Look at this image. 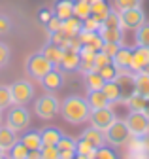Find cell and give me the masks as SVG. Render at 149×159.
Wrapping results in <instances>:
<instances>
[{
    "label": "cell",
    "mask_w": 149,
    "mask_h": 159,
    "mask_svg": "<svg viewBox=\"0 0 149 159\" xmlns=\"http://www.w3.org/2000/svg\"><path fill=\"white\" fill-rule=\"evenodd\" d=\"M130 59H132V49L121 46V48L117 49V53L111 57V63H113V66H115L117 70H126V68L130 66ZM128 70H130V68H128Z\"/></svg>",
    "instance_id": "obj_13"
},
{
    "label": "cell",
    "mask_w": 149,
    "mask_h": 159,
    "mask_svg": "<svg viewBox=\"0 0 149 159\" xmlns=\"http://www.w3.org/2000/svg\"><path fill=\"white\" fill-rule=\"evenodd\" d=\"M0 125H2V110H0Z\"/></svg>",
    "instance_id": "obj_51"
},
{
    "label": "cell",
    "mask_w": 149,
    "mask_h": 159,
    "mask_svg": "<svg viewBox=\"0 0 149 159\" xmlns=\"http://www.w3.org/2000/svg\"><path fill=\"white\" fill-rule=\"evenodd\" d=\"M81 2H89V4H91V2H92V0H81Z\"/></svg>",
    "instance_id": "obj_52"
},
{
    "label": "cell",
    "mask_w": 149,
    "mask_h": 159,
    "mask_svg": "<svg viewBox=\"0 0 149 159\" xmlns=\"http://www.w3.org/2000/svg\"><path fill=\"white\" fill-rule=\"evenodd\" d=\"M79 138H83V140H87L89 144H92L96 150L98 148H102V146H106V136H104V131H100V129H96V127H89V129H85L83 133H81V136Z\"/></svg>",
    "instance_id": "obj_12"
},
{
    "label": "cell",
    "mask_w": 149,
    "mask_h": 159,
    "mask_svg": "<svg viewBox=\"0 0 149 159\" xmlns=\"http://www.w3.org/2000/svg\"><path fill=\"white\" fill-rule=\"evenodd\" d=\"M102 29V23L95 17H87L83 21V30H91V32H98Z\"/></svg>",
    "instance_id": "obj_36"
},
{
    "label": "cell",
    "mask_w": 149,
    "mask_h": 159,
    "mask_svg": "<svg viewBox=\"0 0 149 159\" xmlns=\"http://www.w3.org/2000/svg\"><path fill=\"white\" fill-rule=\"evenodd\" d=\"M138 159H149V155H147V153H142V155H140Z\"/></svg>",
    "instance_id": "obj_49"
},
{
    "label": "cell",
    "mask_w": 149,
    "mask_h": 159,
    "mask_svg": "<svg viewBox=\"0 0 149 159\" xmlns=\"http://www.w3.org/2000/svg\"><path fill=\"white\" fill-rule=\"evenodd\" d=\"M104 29H121V19H119V11H115L113 8L109 10V13L106 15V19L102 21Z\"/></svg>",
    "instance_id": "obj_31"
},
{
    "label": "cell",
    "mask_w": 149,
    "mask_h": 159,
    "mask_svg": "<svg viewBox=\"0 0 149 159\" xmlns=\"http://www.w3.org/2000/svg\"><path fill=\"white\" fill-rule=\"evenodd\" d=\"M40 134H42V142L47 144V146H57V142L61 140V136H62V133L57 127H44L40 131Z\"/></svg>",
    "instance_id": "obj_26"
},
{
    "label": "cell",
    "mask_w": 149,
    "mask_h": 159,
    "mask_svg": "<svg viewBox=\"0 0 149 159\" xmlns=\"http://www.w3.org/2000/svg\"><path fill=\"white\" fill-rule=\"evenodd\" d=\"M61 116L66 123L72 125H79L89 121L91 116V106L87 102V98L78 97V95H70L61 102Z\"/></svg>",
    "instance_id": "obj_1"
},
{
    "label": "cell",
    "mask_w": 149,
    "mask_h": 159,
    "mask_svg": "<svg viewBox=\"0 0 149 159\" xmlns=\"http://www.w3.org/2000/svg\"><path fill=\"white\" fill-rule=\"evenodd\" d=\"M66 36H78L81 30H83V21L81 19H78L76 15H72L68 19H64L62 21V29H61Z\"/></svg>",
    "instance_id": "obj_21"
},
{
    "label": "cell",
    "mask_w": 149,
    "mask_h": 159,
    "mask_svg": "<svg viewBox=\"0 0 149 159\" xmlns=\"http://www.w3.org/2000/svg\"><path fill=\"white\" fill-rule=\"evenodd\" d=\"M85 78V87H87V91H100L102 87H104V84H106V80L100 76V72L98 70H92V72H89V74H83Z\"/></svg>",
    "instance_id": "obj_24"
},
{
    "label": "cell",
    "mask_w": 149,
    "mask_h": 159,
    "mask_svg": "<svg viewBox=\"0 0 149 159\" xmlns=\"http://www.w3.org/2000/svg\"><path fill=\"white\" fill-rule=\"evenodd\" d=\"M134 42H136V46L149 48V23L147 21L134 30Z\"/></svg>",
    "instance_id": "obj_27"
},
{
    "label": "cell",
    "mask_w": 149,
    "mask_h": 159,
    "mask_svg": "<svg viewBox=\"0 0 149 159\" xmlns=\"http://www.w3.org/2000/svg\"><path fill=\"white\" fill-rule=\"evenodd\" d=\"M30 123V114L25 106H17V104H11V108L8 110L6 114V125L11 127L15 133H21L28 127Z\"/></svg>",
    "instance_id": "obj_7"
},
{
    "label": "cell",
    "mask_w": 149,
    "mask_h": 159,
    "mask_svg": "<svg viewBox=\"0 0 149 159\" xmlns=\"http://www.w3.org/2000/svg\"><path fill=\"white\" fill-rule=\"evenodd\" d=\"M53 15L59 17V19H68L74 15V0H55L53 4Z\"/></svg>",
    "instance_id": "obj_17"
},
{
    "label": "cell",
    "mask_w": 149,
    "mask_h": 159,
    "mask_svg": "<svg viewBox=\"0 0 149 159\" xmlns=\"http://www.w3.org/2000/svg\"><path fill=\"white\" fill-rule=\"evenodd\" d=\"M40 157L42 159H61V152L57 150V146H47V144H44L40 148Z\"/></svg>",
    "instance_id": "obj_34"
},
{
    "label": "cell",
    "mask_w": 149,
    "mask_h": 159,
    "mask_svg": "<svg viewBox=\"0 0 149 159\" xmlns=\"http://www.w3.org/2000/svg\"><path fill=\"white\" fill-rule=\"evenodd\" d=\"M117 10H128V8H136V6H142V0H113Z\"/></svg>",
    "instance_id": "obj_39"
},
{
    "label": "cell",
    "mask_w": 149,
    "mask_h": 159,
    "mask_svg": "<svg viewBox=\"0 0 149 159\" xmlns=\"http://www.w3.org/2000/svg\"><path fill=\"white\" fill-rule=\"evenodd\" d=\"M0 159H8V157H6V155H2V157H0Z\"/></svg>",
    "instance_id": "obj_53"
},
{
    "label": "cell",
    "mask_w": 149,
    "mask_h": 159,
    "mask_svg": "<svg viewBox=\"0 0 149 159\" xmlns=\"http://www.w3.org/2000/svg\"><path fill=\"white\" fill-rule=\"evenodd\" d=\"M78 70H79L81 74H89V72H92V70H96L95 59H81V61H79V66H78Z\"/></svg>",
    "instance_id": "obj_38"
},
{
    "label": "cell",
    "mask_w": 149,
    "mask_h": 159,
    "mask_svg": "<svg viewBox=\"0 0 149 159\" xmlns=\"http://www.w3.org/2000/svg\"><path fill=\"white\" fill-rule=\"evenodd\" d=\"M38 17H40V21L45 25L49 19L53 17V11H51V10H47V8H42V10H40V13H38Z\"/></svg>",
    "instance_id": "obj_45"
},
{
    "label": "cell",
    "mask_w": 149,
    "mask_h": 159,
    "mask_svg": "<svg viewBox=\"0 0 149 159\" xmlns=\"http://www.w3.org/2000/svg\"><path fill=\"white\" fill-rule=\"evenodd\" d=\"M27 159H42L40 157V150H30L28 155H27Z\"/></svg>",
    "instance_id": "obj_47"
},
{
    "label": "cell",
    "mask_w": 149,
    "mask_h": 159,
    "mask_svg": "<svg viewBox=\"0 0 149 159\" xmlns=\"http://www.w3.org/2000/svg\"><path fill=\"white\" fill-rule=\"evenodd\" d=\"M104 136H106V144L109 146H125L128 140H130V131L125 123V119H115L106 131H104Z\"/></svg>",
    "instance_id": "obj_5"
},
{
    "label": "cell",
    "mask_w": 149,
    "mask_h": 159,
    "mask_svg": "<svg viewBox=\"0 0 149 159\" xmlns=\"http://www.w3.org/2000/svg\"><path fill=\"white\" fill-rule=\"evenodd\" d=\"M79 53L78 51H72V49H64V53H62V59H61V68L64 70V72H74V70H78V66H79Z\"/></svg>",
    "instance_id": "obj_16"
},
{
    "label": "cell",
    "mask_w": 149,
    "mask_h": 159,
    "mask_svg": "<svg viewBox=\"0 0 149 159\" xmlns=\"http://www.w3.org/2000/svg\"><path fill=\"white\" fill-rule=\"evenodd\" d=\"M121 48V44H111V42H104V46H102V49L100 51H104L106 55H109V57H113L115 53H117V49Z\"/></svg>",
    "instance_id": "obj_44"
},
{
    "label": "cell",
    "mask_w": 149,
    "mask_h": 159,
    "mask_svg": "<svg viewBox=\"0 0 149 159\" xmlns=\"http://www.w3.org/2000/svg\"><path fill=\"white\" fill-rule=\"evenodd\" d=\"M115 119H117V116H115V112L111 110L109 106L91 110V116H89L91 125H92V127H96V129H100V131H106L111 123L115 121Z\"/></svg>",
    "instance_id": "obj_9"
},
{
    "label": "cell",
    "mask_w": 149,
    "mask_h": 159,
    "mask_svg": "<svg viewBox=\"0 0 149 159\" xmlns=\"http://www.w3.org/2000/svg\"><path fill=\"white\" fill-rule=\"evenodd\" d=\"M2 155H6V152H4L2 148H0V157H2Z\"/></svg>",
    "instance_id": "obj_50"
},
{
    "label": "cell",
    "mask_w": 149,
    "mask_h": 159,
    "mask_svg": "<svg viewBox=\"0 0 149 159\" xmlns=\"http://www.w3.org/2000/svg\"><path fill=\"white\" fill-rule=\"evenodd\" d=\"M109 10H111V6L108 4V0H92V2H91V17L98 19L100 23L106 19Z\"/></svg>",
    "instance_id": "obj_22"
},
{
    "label": "cell",
    "mask_w": 149,
    "mask_h": 159,
    "mask_svg": "<svg viewBox=\"0 0 149 159\" xmlns=\"http://www.w3.org/2000/svg\"><path fill=\"white\" fill-rule=\"evenodd\" d=\"M45 29H47V32H57V30H61L62 29V19H59V17H51L49 21L45 23Z\"/></svg>",
    "instance_id": "obj_42"
},
{
    "label": "cell",
    "mask_w": 149,
    "mask_h": 159,
    "mask_svg": "<svg viewBox=\"0 0 149 159\" xmlns=\"http://www.w3.org/2000/svg\"><path fill=\"white\" fill-rule=\"evenodd\" d=\"M53 63H49L47 59L44 57V53H34V55H28L27 61H25V72L28 78L32 80H42L49 70H53Z\"/></svg>",
    "instance_id": "obj_3"
},
{
    "label": "cell",
    "mask_w": 149,
    "mask_h": 159,
    "mask_svg": "<svg viewBox=\"0 0 149 159\" xmlns=\"http://www.w3.org/2000/svg\"><path fill=\"white\" fill-rule=\"evenodd\" d=\"M10 91H11V102L17 104V106H27L34 98V87L27 80H17V82H13L10 85Z\"/></svg>",
    "instance_id": "obj_6"
},
{
    "label": "cell",
    "mask_w": 149,
    "mask_h": 159,
    "mask_svg": "<svg viewBox=\"0 0 149 159\" xmlns=\"http://www.w3.org/2000/svg\"><path fill=\"white\" fill-rule=\"evenodd\" d=\"M34 114L38 116L44 121H49V119H55L61 114V101L53 93H45L42 97H38L34 101Z\"/></svg>",
    "instance_id": "obj_2"
},
{
    "label": "cell",
    "mask_w": 149,
    "mask_h": 159,
    "mask_svg": "<svg viewBox=\"0 0 149 159\" xmlns=\"http://www.w3.org/2000/svg\"><path fill=\"white\" fill-rule=\"evenodd\" d=\"M102 91H104V95L108 97V101L113 104V102H123L125 101V95H123V89H121V85L115 82H106L104 84V87H102Z\"/></svg>",
    "instance_id": "obj_18"
},
{
    "label": "cell",
    "mask_w": 149,
    "mask_h": 159,
    "mask_svg": "<svg viewBox=\"0 0 149 159\" xmlns=\"http://www.w3.org/2000/svg\"><path fill=\"white\" fill-rule=\"evenodd\" d=\"M11 29V21H10V17L4 15V13H0V34H8Z\"/></svg>",
    "instance_id": "obj_43"
},
{
    "label": "cell",
    "mask_w": 149,
    "mask_h": 159,
    "mask_svg": "<svg viewBox=\"0 0 149 159\" xmlns=\"http://www.w3.org/2000/svg\"><path fill=\"white\" fill-rule=\"evenodd\" d=\"M119 19H121V29L123 30H136L138 27H142L145 23V11L142 10V6L121 10Z\"/></svg>",
    "instance_id": "obj_8"
},
{
    "label": "cell",
    "mask_w": 149,
    "mask_h": 159,
    "mask_svg": "<svg viewBox=\"0 0 149 159\" xmlns=\"http://www.w3.org/2000/svg\"><path fill=\"white\" fill-rule=\"evenodd\" d=\"M132 72H142L149 68V48H142L136 46L132 49V59H130V66Z\"/></svg>",
    "instance_id": "obj_10"
},
{
    "label": "cell",
    "mask_w": 149,
    "mask_h": 159,
    "mask_svg": "<svg viewBox=\"0 0 149 159\" xmlns=\"http://www.w3.org/2000/svg\"><path fill=\"white\" fill-rule=\"evenodd\" d=\"M87 102L91 106V110H96V108H106V106H111V102L108 101V97L104 95V91H87Z\"/></svg>",
    "instance_id": "obj_19"
},
{
    "label": "cell",
    "mask_w": 149,
    "mask_h": 159,
    "mask_svg": "<svg viewBox=\"0 0 149 159\" xmlns=\"http://www.w3.org/2000/svg\"><path fill=\"white\" fill-rule=\"evenodd\" d=\"M98 34H100V38L104 40V42H111V44H121L123 46V42H125V32H123V29H100L98 30Z\"/></svg>",
    "instance_id": "obj_23"
},
{
    "label": "cell",
    "mask_w": 149,
    "mask_h": 159,
    "mask_svg": "<svg viewBox=\"0 0 149 159\" xmlns=\"http://www.w3.org/2000/svg\"><path fill=\"white\" fill-rule=\"evenodd\" d=\"M95 65H96V70H100L102 66L111 65V57L106 55L104 51H96V55H95Z\"/></svg>",
    "instance_id": "obj_37"
},
{
    "label": "cell",
    "mask_w": 149,
    "mask_h": 159,
    "mask_svg": "<svg viewBox=\"0 0 149 159\" xmlns=\"http://www.w3.org/2000/svg\"><path fill=\"white\" fill-rule=\"evenodd\" d=\"M76 144H78V140L74 136H68V134H62L61 136V140L57 142V150L59 152H76Z\"/></svg>",
    "instance_id": "obj_32"
},
{
    "label": "cell",
    "mask_w": 149,
    "mask_h": 159,
    "mask_svg": "<svg viewBox=\"0 0 149 159\" xmlns=\"http://www.w3.org/2000/svg\"><path fill=\"white\" fill-rule=\"evenodd\" d=\"M42 87L45 89V91H49V93H55V91H59L61 87H62V84H64V78H62V74L57 70V68H53V70H49L42 80Z\"/></svg>",
    "instance_id": "obj_11"
},
{
    "label": "cell",
    "mask_w": 149,
    "mask_h": 159,
    "mask_svg": "<svg viewBox=\"0 0 149 159\" xmlns=\"http://www.w3.org/2000/svg\"><path fill=\"white\" fill-rule=\"evenodd\" d=\"M13 102H11V91H10V85H4L0 84V110H6L10 108Z\"/></svg>",
    "instance_id": "obj_33"
},
{
    "label": "cell",
    "mask_w": 149,
    "mask_h": 159,
    "mask_svg": "<svg viewBox=\"0 0 149 159\" xmlns=\"http://www.w3.org/2000/svg\"><path fill=\"white\" fill-rule=\"evenodd\" d=\"M142 112H143V114L149 117V97H147L145 101H143V108H142Z\"/></svg>",
    "instance_id": "obj_48"
},
{
    "label": "cell",
    "mask_w": 149,
    "mask_h": 159,
    "mask_svg": "<svg viewBox=\"0 0 149 159\" xmlns=\"http://www.w3.org/2000/svg\"><path fill=\"white\" fill-rule=\"evenodd\" d=\"M19 140L28 148V150H40L42 146H44V142H42V134H40V131H27Z\"/></svg>",
    "instance_id": "obj_25"
},
{
    "label": "cell",
    "mask_w": 149,
    "mask_h": 159,
    "mask_svg": "<svg viewBox=\"0 0 149 159\" xmlns=\"http://www.w3.org/2000/svg\"><path fill=\"white\" fill-rule=\"evenodd\" d=\"M19 140V136H17V133L11 129V127H8L6 123L4 125H0V148H2L6 153L11 150V146Z\"/></svg>",
    "instance_id": "obj_15"
},
{
    "label": "cell",
    "mask_w": 149,
    "mask_h": 159,
    "mask_svg": "<svg viewBox=\"0 0 149 159\" xmlns=\"http://www.w3.org/2000/svg\"><path fill=\"white\" fill-rule=\"evenodd\" d=\"M61 159H76V152H61Z\"/></svg>",
    "instance_id": "obj_46"
},
{
    "label": "cell",
    "mask_w": 149,
    "mask_h": 159,
    "mask_svg": "<svg viewBox=\"0 0 149 159\" xmlns=\"http://www.w3.org/2000/svg\"><path fill=\"white\" fill-rule=\"evenodd\" d=\"M42 53H44V57L47 59L49 63H53V66H59V65H61V59H62L64 49H62L61 46H55V44L47 42V44H45V48L42 49Z\"/></svg>",
    "instance_id": "obj_20"
},
{
    "label": "cell",
    "mask_w": 149,
    "mask_h": 159,
    "mask_svg": "<svg viewBox=\"0 0 149 159\" xmlns=\"http://www.w3.org/2000/svg\"><path fill=\"white\" fill-rule=\"evenodd\" d=\"M95 159H117V155H115L113 150H109L108 146H102V148L96 150V157Z\"/></svg>",
    "instance_id": "obj_41"
},
{
    "label": "cell",
    "mask_w": 149,
    "mask_h": 159,
    "mask_svg": "<svg viewBox=\"0 0 149 159\" xmlns=\"http://www.w3.org/2000/svg\"><path fill=\"white\" fill-rule=\"evenodd\" d=\"M98 72H100V76L106 80V82H113V80H117V76H119V70L113 66V63L108 65V66H102Z\"/></svg>",
    "instance_id": "obj_35"
},
{
    "label": "cell",
    "mask_w": 149,
    "mask_h": 159,
    "mask_svg": "<svg viewBox=\"0 0 149 159\" xmlns=\"http://www.w3.org/2000/svg\"><path fill=\"white\" fill-rule=\"evenodd\" d=\"M125 123L130 131V136L134 138H147L149 134V117L140 110H130L125 117Z\"/></svg>",
    "instance_id": "obj_4"
},
{
    "label": "cell",
    "mask_w": 149,
    "mask_h": 159,
    "mask_svg": "<svg viewBox=\"0 0 149 159\" xmlns=\"http://www.w3.org/2000/svg\"><path fill=\"white\" fill-rule=\"evenodd\" d=\"M10 55H11L10 48H8L4 42H0V68H4V66L10 63Z\"/></svg>",
    "instance_id": "obj_40"
},
{
    "label": "cell",
    "mask_w": 149,
    "mask_h": 159,
    "mask_svg": "<svg viewBox=\"0 0 149 159\" xmlns=\"http://www.w3.org/2000/svg\"><path fill=\"white\" fill-rule=\"evenodd\" d=\"M76 153L78 155H83L87 159H95L96 157V148L92 146V144H89L87 140H83V138H79L78 144H76Z\"/></svg>",
    "instance_id": "obj_28"
},
{
    "label": "cell",
    "mask_w": 149,
    "mask_h": 159,
    "mask_svg": "<svg viewBox=\"0 0 149 159\" xmlns=\"http://www.w3.org/2000/svg\"><path fill=\"white\" fill-rule=\"evenodd\" d=\"M74 15L81 21H85L87 17H91V4L81 2V0H74Z\"/></svg>",
    "instance_id": "obj_29"
},
{
    "label": "cell",
    "mask_w": 149,
    "mask_h": 159,
    "mask_svg": "<svg viewBox=\"0 0 149 159\" xmlns=\"http://www.w3.org/2000/svg\"><path fill=\"white\" fill-rule=\"evenodd\" d=\"M132 84H134V93H138V95L143 97V98L149 97V72H145V70L134 72Z\"/></svg>",
    "instance_id": "obj_14"
},
{
    "label": "cell",
    "mask_w": 149,
    "mask_h": 159,
    "mask_svg": "<svg viewBox=\"0 0 149 159\" xmlns=\"http://www.w3.org/2000/svg\"><path fill=\"white\" fill-rule=\"evenodd\" d=\"M28 152H30V150H28L21 140H17V142L11 146V150H10V157H8V159H27Z\"/></svg>",
    "instance_id": "obj_30"
}]
</instances>
